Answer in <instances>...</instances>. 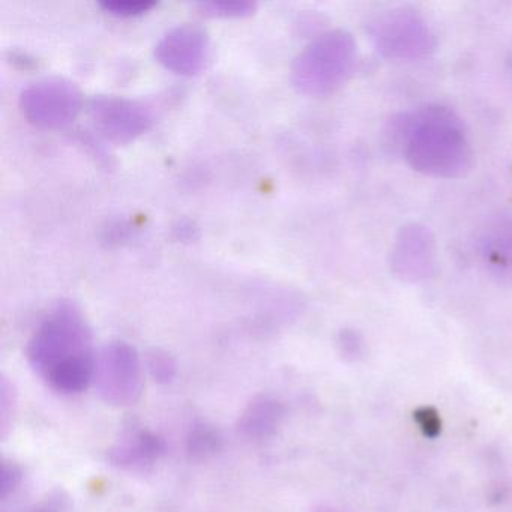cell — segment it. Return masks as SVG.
<instances>
[{
	"label": "cell",
	"mask_w": 512,
	"mask_h": 512,
	"mask_svg": "<svg viewBox=\"0 0 512 512\" xmlns=\"http://www.w3.org/2000/svg\"><path fill=\"white\" fill-rule=\"evenodd\" d=\"M26 353L31 367L61 394H79L94 382L91 329L74 305H59L32 335Z\"/></svg>",
	"instance_id": "obj_1"
},
{
	"label": "cell",
	"mask_w": 512,
	"mask_h": 512,
	"mask_svg": "<svg viewBox=\"0 0 512 512\" xmlns=\"http://www.w3.org/2000/svg\"><path fill=\"white\" fill-rule=\"evenodd\" d=\"M395 133L407 163L422 175L457 179L472 169L469 136L449 107L430 104L407 113L398 119Z\"/></svg>",
	"instance_id": "obj_2"
},
{
	"label": "cell",
	"mask_w": 512,
	"mask_h": 512,
	"mask_svg": "<svg viewBox=\"0 0 512 512\" xmlns=\"http://www.w3.org/2000/svg\"><path fill=\"white\" fill-rule=\"evenodd\" d=\"M356 65V43L343 29L325 32L311 41L295 59L293 85L307 95H328L352 76Z\"/></svg>",
	"instance_id": "obj_3"
},
{
	"label": "cell",
	"mask_w": 512,
	"mask_h": 512,
	"mask_svg": "<svg viewBox=\"0 0 512 512\" xmlns=\"http://www.w3.org/2000/svg\"><path fill=\"white\" fill-rule=\"evenodd\" d=\"M368 34L377 52L395 61L424 58L436 47L427 20L409 7L391 8L374 17L368 25Z\"/></svg>",
	"instance_id": "obj_4"
},
{
	"label": "cell",
	"mask_w": 512,
	"mask_h": 512,
	"mask_svg": "<svg viewBox=\"0 0 512 512\" xmlns=\"http://www.w3.org/2000/svg\"><path fill=\"white\" fill-rule=\"evenodd\" d=\"M94 383L101 400L112 406L134 404L143 392L139 353L125 341H112L95 358Z\"/></svg>",
	"instance_id": "obj_5"
},
{
	"label": "cell",
	"mask_w": 512,
	"mask_h": 512,
	"mask_svg": "<svg viewBox=\"0 0 512 512\" xmlns=\"http://www.w3.org/2000/svg\"><path fill=\"white\" fill-rule=\"evenodd\" d=\"M20 104L32 124L59 128L74 121L82 107V95L74 83L62 79H46L26 88Z\"/></svg>",
	"instance_id": "obj_6"
},
{
	"label": "cell",
	"mask_w": 512,
	"mask_h": 512,
	"mask_svg": "<svg viewBox=\"0 0 512 512\" xmlns=\"http://www.w3.org/2000/svg\"><path fill=\"white\" fill-rule=\"evenodd\" d=\"M436 242L427 227L409 224L401 227L391 251L392 274L407 283H418L433 274Z\"/></svg>",
	"instance_id": "obj_7"
},
{
	"label": "cell",
	"mask_w": 512,
	"mask_h": 512,
	"mask_svg": "<svg viewBox=\"0 0 512 512\" xmlns=\"http://www.w3.org/2000/svg\"><path fill=\"white\" fill-rule=\"evenodd\" d=\"M209 53V37L199 25L170 29L155 47V58L167 68L185 76H193L205 67Z\"/></svg>",
	"instance_id": "obj_8"
},
{
	"label": "cell",
	"mask_w": 512,
	"mask_h": 512,
	"mask_svg": "<svg viewBox=\"0 0 512 512\" xmlns=\"http://www.w3.org/2000/svg\"><path fill=\"white\" fill-rule=\"evenodd\" d=\"M91 115L98 130L115 142H130L148 130L149 110L136 101L116 97H98L92 101Z\"/></svg>",
	"instance_id": "obj_9"
},
{
	"label": "cell",
	"mask_w": 512,
	"mask_h": 512,
	"mask_svg": "<svg viewBox=\"0 0 512 512\" xmlns=\"http://www.w3.org/2000/svg\"><path fill=\"white\" fill-rule=\"evenodd\" d=\"M163 439L146 428H130L109 452L110 461L124 469H145L164 454Z\"/></svg>",
	"instance_id": "obj_10"
},
{
	"label": "cell",
	"mask_w": 512,
	"mask_h": 512,
	"mask_svg": "<svg viewBox=\"0 0 512 512\" xmlns=\"http://www.w3.org/2000/svg\"><path fill=\"white\" fill-rule=\"evenodd\" d=\"M283 416L284 407L280 401L260 395L239 416L238 431L247 439H268L280 427Z\"/></svg>",
	"instance_id": "obj_11"
},
{
	"label": "cell",
	"mask_w": 512,
	"mask_h": 512,
	"mask_svg": "<svg viewBox=\"0 0 512 512\" xmlns=\"http://www.w3.org/2000/svg\"><path fill=\"white\" fill-rule=\"evenodd\" d=\"M187 448L191 457L196 458V460H205V458L212 457L220 451L221 437L212 428L200 425V427L191 431Z\"/></svg>",
	"instance_id": "obj_12"
},
{
	"label": "cell",
	"mask_w": 512,
	"mask_h": 512,
	"mask_svg": "<svg viewBox=\"0 0 512 512\" xmlns=\"http://www.w3.org/2000/svg\"><path fill=\"white\" fill-rule=\"evenodd\" d=\"M146 368L152 379L160 385H169L178 374L175 359L163 349L149 350L146 355Z\"/></svg>",
	"instance_id": "obj_13"
},
{
	"label": "cell",
	"mask_w": 512,
	"mask_h": 512,
	"mask_svg": "<svg viewBox=\"0 0 512 512\" xmlns=\"http://www.w3.org/2000/svg\"><path fill=\"white\" fill-rule=\"evenodd\" d=\"M200 10L212 17H245L256 10L253 2H202Z\"/></svg>",
	"instance_id": "obj_14"
},
{
	"label": "cell",
	"mask_w": 512,
	"mask_h": 512,
	"mask_svg": "<svg viewBox=\"0 0 512 512\" xmlns=\"http://www.w3.org/2000/svg\"><path fill=\"white\" fill-rule=\"evenodd\" d=\"M101 8L107 13L115 14L121 17L140 16L155 7V2H148V0H106L101 2Z\"/></svg>",
	"instance_id": "obj_15"
},
{
	"label": "cell",
	"mask_w": 512,
	"mask_h": 512,
	"mask_svg": "<svg viewBox=\"0 0 512 512\" xmlns=\"http://www.w3.org/2000/svg\"><path fill=\"white\" fill-rule=\"evenodd\" d=\"M488 254H490L494 266H503L508 269L509 266H512V236L509 238L506 235L503 238L493 239Z\"/></svg>",
	"instance_id": "obj_16"
},
{
	"label": "cell",
	"mask_w": 512,
	"mask_h": 512,
	"mask_svg": "<svg viewBox=\"0 0 512 512\" xmlns=\"http://www.w3.org/2000/svg\"><path fill=\"white\" fill-rule=\"evenodd\" d=\"M4 475H2V497L7 499L11 491L16 490L17 485L22 481V470L14 463L4 464Z\"/></svg>",
	"instance_id": "obj_17"
},
{
	"label": "cell",
	"mask_w": 512,
	"mask_h": 512,
	"mask_svg": "<svg viewBox=\"0 0 512 512\" xmlns=\"http://www.w3.org/2000/svg\"><path fill=\"white\" fill-rule=\"evenodd\" d=\"M340 349L341 353L347 358L355 359L356 356L362 353V340L359 335L353 331H344L340 335Z\"/></svg>",
	"instance_id": "obj_18"
},
{
	"label": "cell",
	"mask_w": 512,
	"mask_h": 512,
	"mask_svg": "<svg viewBox=\"0 0 512 512\" xmlns=\"http://www.w3.org/2000/svg\"><path fill=\"white\" fill-rule=\"evenodd\" d=\"M416 416H418L419 425H421V428L425 431V434H428V436H434V434L439 433L440 421L439 418H437L436 413L425 409L422 410V412H419Z\"/></svg>",
	"instance_id": "obj_19"
},
{
	"label": "cell",
	"mask_w": 512,
	"mask_h": 512,
	"mask_svg": "<svg viewBox=\"0 0 512 512\" xmlns=\"http://www.w3.org/2000/svg\"><path fill=\"white\" fill-rule=\"evenodd\" d=\"M314 512H338V511H334V509L322 508V509H317V511H314Z\"/></svg>",
	"instance_id": "obj_20"
},
{
	"label": "cell",
	"mask_w": 512,
	"mask_h": 512,
	"mask_svg": "<svg viewBox=\"0 0 512 512\" xmlns=\"http://www.w3.org/2000/svg\"><path fill=\"white\" fill-rule=\"evenodd\" d=\"M38 512H52V511H50V509H41V511H38Z\"/></svg>",
	"instance_id": "obj_21"
}]
</instances>
